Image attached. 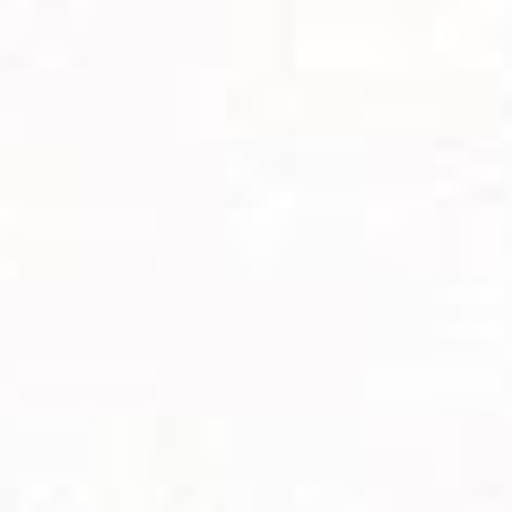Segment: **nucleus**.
Instances as JSON below:
<instances>
[]
</instances>
